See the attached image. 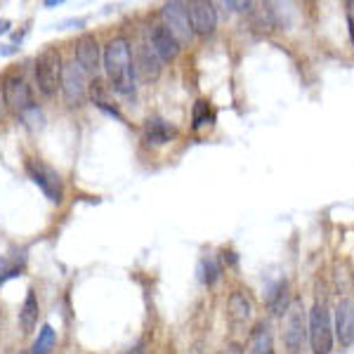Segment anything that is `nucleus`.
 <instances>
[{"label":"nucleus","instance_id":"obj_1","mask_svg":"<svg viewBox=\"0 0 354 354\" xmlns=\"http://www.w3.org/2000/svg\"><path fill=\"white\" fill-rule=\"evenodd\" d=\"M102 66L111 90L123 97L135 95V64L133 43L128 36H113L102 50Z\"/></svg>","mask_w":354,"mask_h":354},{"label":"nucleus","instance_id":"obj_2","mask_svg":"<svg viewBox=\"0 0 354 354\" xmlns=\"http://www.w3.org/2000/svg\"><path fill=\"white\" fill-rule=\"evenodd\" d=\"M62 55L55 45L45 48L41 55L36 57V66H33V73H36V88L45 100H53L59 90V83H62Z\"/></svg>","mask_w":354,"mask_h":354},{"label":"nucleus","instance_id":"obj_3","mask_svg":"<svg viewBox=\"0 0 354 354\" xmlns=\"http://www.w3.org/2000/svg\"><path fill=\"white\" fill-rule=\"evenodd\" d=\"M281 317H283L281 335H283V345H286L288 354H302V347H305V340H307V312H305L302 298L290 300L286 312H283Z\"/></svg>","mask_w":354,"mask_h":354},{"label":"nucleus","instance_id":"obj_4","mask_svg":"<svg viewBox=\"0 0 354 354\" xmlns=\"http://www.w3.org/2000/svg\"><path fill=\"white\" fill-rule=\"evenodd\" d=\"M307 338H310L314 354H330L333 350V326H330V312L326 302H317L312 312H307Z\"/></svg>","mask_w":354,"mask_h":354},{"label":"nucleus","instance_id":"obj_5","mask_svg":"<svg viewBox=\"0 0 354 354\" xmlns=\"http://www.w3.org/2000/svg\"><path fill=\"white\" fill-rule=\"evenodd\" d=\"M62 97L68 109H81L88 97V73L83 71L76 59H68L62 66Z\"/></svg>","mask_w":354,"mask_h":354},{"label":"nucleus","instance_id":"obj_6","mask_svg":"<svg viewBox=\"0 0 354 354\" xmlns=\"http://www.w3.org/2000/svg\"><path fill=\"white\" fill-rule=\"evenodd\" d=\"M24 168H26V175L33 180V185H38V189H41L50 201L57 205L64 201V182H62L59 173H57L53 165H48L45 161H41V158H26Z\"/></svg>","mask_w":354,"mask_h":354},{"label":"nucleus","instance_id":"obj_7","mask_svg":"<svg viewBox=\"0 0 354 354\" xmlns=\"http://www.w3.org/2000/svg\"><path fill=\"white\" fill-rule=\"evenodd\" d=\"M0 95L3 102L10 111H15L17 116L26 113L28 109H33V93L28 88V83L24 81L21 73H5L3 81H0Z\"/></svg>","mask_w":354,"mask_h":354},{"label":"nucleus","instance_id":"obj_8","mask_svg":"<svg viewBox=\"0 0 354 354\" xmlns=\"http://www.w3.org/2000/svg\"><path fill=\"white\" fill-rule=\"evenodd\" d=\"M161 24L168 28L170 33L177 38V43H189L194 38L192 24H189V15H187V5L185 3H165L161 10Z\"/></svg>","mask_w":354,"mask_h":354},{"label":"nucleus","instance_id":"obj_9","mask_svg":"<svg viewBox=\"0 0 354 354\" xmlns=\"http://www.w3.org/2000/svg\"><path fill=\"white\" fill-rule=\"evenodd\" d=\"M135 71L140 73V78L145 83H156L158 78H161V71H163V62L158 59L156 50L151 48V43L147 41H140L135 48Z\"/></svg>","mask_w":354,"mask_h":354},{"label":"nucleus","instance_id":"obj_10","mask_svg":"<svg viewBox=\"0 0 354 354\" xmlns=\"http://www.w3.org/2000/svg\"><path fill=\"white\" fill-rule=\"evenodd\" d=\"M73 53H76L73 59L81 64L83 71L88 73V76H97V71H100V66H102V48L95 33H83V36H78L76 45H73Z\"/></svg>","mask_w":354,"mask_h":354},{"label":"nucleus","instance_id":"obj_11","mask_svg":"<svg viewBox=\"0 0 354 354\" xmlns=\"http://www.w3.org/2000/svg\"><path fill=\"white\" fill-rule=\"evenodd\" d=\"M187 15H189L192 31L196 36H210L218 26V10H215V3H208V0H192L187 5Z\"/></svg>","mask_w":354,"mask_h":354},{"label":"nucleus","instance_id":"obj_12","mask_svg":"<svg viewBox=\"0 0 354 354\" xmlns=\"http://www.w3.org/2000/svg\"><path fill=\"white\" fill-rule=\"evenodd\" d=\"M147 41L151 43V48L156 50L161 62H175L177 55H180V43H177V38L163 24H151Z\"/></svg>","mask_w":354,"mask_h":354},{"label":"nucleus","instance_id":"obj_13","mask_svg":"<svg viewBox=\"0 0 354 354\" xmlns=\"http://www.w3.org/2000/svg\"><path fill=\"white\" fill-rule=\"evenodd\" d=\"M177 137V128L173 123H168L165 118H158V116H149L142 125V140L147 145H153V147H161V145H168Z\"/></svg>","mask_w":354,"mask_h":354},{"label":"nucleus","instance_id":"obj_14","mask_svg":"<svg viewBox=\"0 0 354 354\" xmlns=\"http://www.w3.org/2000/svg\"><path fill=\"white\" fill-rule=\"evenodd\" d=\"M335 338H338L340 347L354 345V302L340 300L335 307Z\"/></svg>","mask_w":354,"mask_h":354},{"label":"nucleus","instance_id":"obj_15","mask_svg":"<svg viewBox=\"0 0 354 354\" xmlns=\"http://www.w3.org/2000/svg\"><path fill=\"white\" fill-rule=\"evenodd\" d=\"M250 314H253V305H250L248 295L243 290H232L230 300H227V317H230V322L234 326H243L250 319Z\"/></svg>","mask_w":354,"mask_h":354},{"label":"nucleus","instance_id":"obj_16","mask_svg":"<svg viewBox=\"0 0 354 354\" xmlns=\"http://www.w3.org/2000/svg\"><path fill=\"white\" fill-rule=\"evenodd\" d=\"M38 317H41V305H38V295L33 288L26 290V298H24V305L19 310V326H21V333L24 335H31L33 328L38 326Z\"/></svg>","mask_w":354,"mask_h":354},{"label":"nucleus","instance_id":"obj_17","mask_svg":"<svg viewBox=\"0 0 354 354\" xmlns=\"http://www.w3.org/2000/svg\"><path fill=\"white\" fill-rule=\"evenodd\" d=\"M255 10H248L250 12V24L253 28H258V31H274V26H277V15H274L272 5L270 3H253Z\"/></svg>","mask_w":354,"mask_h":354},{"label":"nucleus","instance_id":"obj_18","mask_svg":"<svg viewBox=\"0 0 354 354\" xmlns=\"http://www.w3.org/2000/svg\"><path fill=\"white\" fill-rule=\"evenodd\" d=\"M248 354H274L272 333H270V328H267L265 324H258L253 333H250Z\"/></svg>","mask_w":354,"mask_h":354},{"label":"nucleus","instance_id":"obj_19","mask_svg":"<svg viewBox=\"0 0 354 354\" xmlns=\"http://www.w3.org/2000/svg\"><path fill=\"white\" fill-rule=\"evenodd\" d=\"M55 345H57V330L50 324H43L41 330H38V338L31 347V354H53Z\"/></svg>","mask_w":354,"mask_h":354},{"label":"nucleus","instance_id":"obj_20","mask_svg":"<svg viewBox=\"0 0 354 354\" xmlns=\"http://www.w3.org/2000/svg\"><path fill=\"white\" fill-rule=\"evenodd\" d=\"M288 281H279L272 288V293L267 295V305H270L272 314H283L288 307Z\"/></svg>","mask_w":354,"mask_h":354},{"label":"nucleus","instance_id":"obj_21","mask_svg":"<svg viewBox=\"0 0 354 354\" xmlns=\"http://www.w3.org/2000/svg\"><path fill=\"white\" fill-rule=\"evenodd\" d=\"M220 277H222V265L218 262V258H215V255L203 258V262H201V279H203L205 286H215Z\"/></svg>","mask_w":354,"mask_h":354},{"label":"nucleus","instance_id":"obj_22","mask_svg":"<svg viewBox=\"0 0 354 354\" xmlns=\"http://www.w3.org/2000/svg\"><path fill=\"white\" fill-rule=\"evenodd\" d=\"M213 121V111H210V104L208 100H196L192 109V128L194 130H201L203 125H208Z\"/></svg>","mask_w":354,"mask_h":354},{"label":"nucleus","instance_id":"obj_23","mask_svg":"<svg viewBox=\"0 0 354 354\" xmlns=\"http://www.w3.org/2000/svg\"><path fill=\"white\" fill-rule=\"evenodd\" d=\"M95 106H97V109H100V111H104L106 116H113V118H118V121H125L123 113L118 111V106H116V104L111 106L109 102H100V104H95Z\"/></svg>","mask_w":354,"mask_h":354},{"label":"nucleus","instance_id":"obj_24","mask_svg":"<svg viewBox=\"0 0 354 354\" xmlns=\"http://www.w3.org/2000/svg\"><path fill=\"white\" fill-rule=\"evenodd\" d=\"M218 354H243L241 345H236V342H232V345H227L225 350H220Z\"/></svg>","mask_w":354,"mask_h":354},{"label":"nucleus","instance_id":"obj_25","mask_svg":"<svg viewBox=\"0 0 354 354\" xmlns=\"http://www.w3.org/2000/svg\"><path fill=\"white\" fill-rule=\"evenodd\" d=\"M222 260H225L227 265H232V267H234V265H236V260H239V258H236V253H232V250H230V253L225 250V258H222Z\"/></svg>","mask_w":354,"mask_h":354},{"label":"nucleus","instance_id":"obj_26","mask_svg":"<svg viewBox=\"0 0 354 354\" xmlns=\"http://www.w3.org/2000/svg\"><path fill=\"white\" fill-rule=\"evenodd\" d=\"M10 26H12V24H10L8 19H0V36H3V33H8Z\"/></svg>","mask_w":354,"mask_h":354},{"label":"nucleus","instance_id":"obj_27","mask_svg":"<svg viewBox=\"0 0 354 354\" xmlns=\"http://www.w3.org/2000/svg\"><path fill=\"white\" fill-rule=\"evenodd\" d=\"M15 53H17V48H15V45H5V48L0 50V55H15Z\"/></svg>","mask_w":354,"mask_h":354},{"label":"nucleus","instance_id":"obj_28","mask_svg":"<svg viewBox=\"0 0 354 354\" xmlns=\"http://www.w3.org/2000/svg\"><path fill=\"white\" fill-rule=\"evenodd\" d=\"M347 24H350V36H352V45H354V17L347 15Z\"/></svg>","mask_w":354,"mask_h":354},{"label":"nucleus","instance_id":"obj_29","mask_svg":"<svg viewBox=\"0 0 354 354\" xmlns=\"http://www.w3.org/2000/svg\"><path fill=\"white\" fill-rule=\"evenodd\" d=\"M57 5H62V0H45V8H57Z\"/></svg>","mask_w":354,"mask_h":354},{"label":"nucleus","instance_id":"obj_30","mask_svg":"<svg viewBox=\"0 0 354 354\" xmlns=\"http://www.w3.org/2000/svg\"><path fill=\"white\" fill-rule=\"evenodd\" d=\"M125 354H145V350H142V345H137V347H133V350L125 352Z\"/></svg>","mask_w":354,"mask_h":354},{"label":"nucleus","instance_id":"obj_31","mask_svg":"<svg viewBox=\"0 0 354 354\" xmlns=\"http://www.w3.org/2000/svg\"><path fill=\"white\" fill-rule=\"evenodd\" d=\"M3 106H5V102H3V95H0V123H3Z\"/></svg>","mask_w":354,"mask_h":354},{"label":"nucleus","instance_id":"obj_32","mask_svg":"<svg viewBox=\"0 0 354 354\" xmlns=\"http://www.w3.org/2000/svg\"><path fill=\"white\" fill-rule=\"evenodd\" d=\"M21 354H31V352H21Z\"/></svg>","mask_w":354,"mask_h":354}]
</instances>
